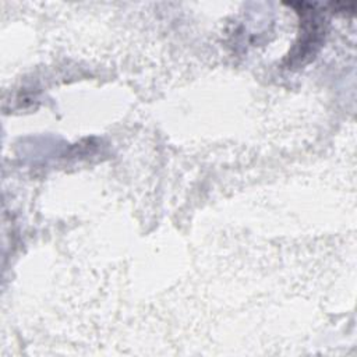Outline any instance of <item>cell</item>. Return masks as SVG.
Masks as SVG:
<instances>
[{
  "label": "cell",
  "instance_id": "cell-1",
  "mask_svg": "<svg viewBox=\"0 0 357 357\" xmlns=\"http://www.w3.org/2000/svg\"><path fill=\"white\" fill-rule=\"evenodd\" d=\"M301 7L303 8L298 11L301 14L300 39L291 53H289V64L291 63L293 66H303L310 61L321 46L325 33L324 18L319 13L315 11L314 7L312 10H305L304 4H301Z\"/></svg>",
  "mask_w": 357,
  "mask_h": 357
}]
</instances>
